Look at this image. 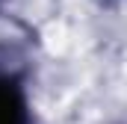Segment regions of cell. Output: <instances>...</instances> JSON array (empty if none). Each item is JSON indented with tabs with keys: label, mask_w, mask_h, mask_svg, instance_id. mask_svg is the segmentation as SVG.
<instances>
[{
	"label": "cell",
	"mask_w": 127,
	"mask_h": 124,
	"mask_svg": "<svg viewBox=\"0 0 127 124\" xmlns=\"http://www.w3.org/2000/svg\"><path fill=\"white\" fill-rule=\"evenodd\" d=\"M0 124H30L24 86L9 74H0Z\"/></svg>",
	"instance_id": "1"
}]
</instances>
